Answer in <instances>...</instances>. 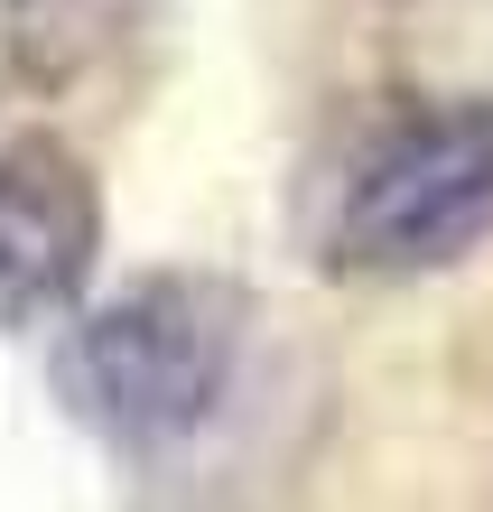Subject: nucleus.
<instances>
[{
    "label": "nucleus",
    "mask_w": 493,
    "mask_h": 512,
    "mask_svg": "<svg viewBox=\"0 0 493 512\" xmlns=\"http://www.w3.org/2000/svg\"><path fill=\"white\" fill-rule=\"evenodd\" d=\"M233 354H242V298L224 280L168 270V280H131L121 298L75 317L66 354H56V391L121 457H168L224 410Z\"/></svg>",
    "instance_id": "nucleus-1"
},
{
    "label": "nucleus",
    "mask_w": 493,
    "mask_h": 512,
    "mask_svg": "<svg viewBox=\"0 0 493 512\" xmlns=\"http://www.w3.org/2000/svg\"><path fill=\"white\" fill-rule=\"evenodd\" d=\"M140 19V0H10V47L38 75H75Z\"/></svg>",
    "instance_id": "nucleus-4"
},
{
    "label": "nucleus",
    "mask_w": 493,
    "mask_h": 512,
    "mask_svg": "<svg viewBox=\"0 0 493 512\" xmlns=\"http://www.w3.org/2000/svg\"><path fill=\"white\" fill-rule=\"evenodd\" d=\"M103 252V187L66 140L28 131L0 149V326L75 308Z\"/></svg>",
    "instance_id": "nucleus-3"
},
{
    "label": "nucleus",
    "mask_w": 493,
    "mask_h": 512,
    "mask_svg": "<svg viewBox=\"0 0 493 512\" xmlns=\"http://www.w3.org/2000/svg\"><path fill=\"white\" fill-rule=\"evenodd\" d=\"M493 233V103H391L335 177L326 252L354 280H419Z\"/></svg>",
    "instance_id": "nucleus-2"
}]
</instances>
